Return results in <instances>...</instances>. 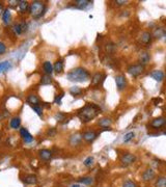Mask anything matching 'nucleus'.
Here are the masks:
<instances>
[{"label":"nucleus","mask_w":166,"mask_h":187,"mask_svg":"<svg viewBox=\"0 0 166 187\" xmlns=\"http://www.w3.org/2000/svg\"><path fill=\"white\" fill-rule=\"evenodd\" d=\"M100 112V109H99L98 106L96 105H91V104H88V105L84 106L83 108L78 111V117L81 120V122L83 123H87V122L94 120L97 115Z\"/></svg>","instance_id":"f257e3e1"},{"label":"nucleus","mask_w":166,"mask_h":187,"mask_svg":"<svg viewBox=\"0 0 166 187\" xmlns=\"http://www.w3.org/2000/svg\"><path fill=\"white\" fill-rule=\"evenodd\" d=\"M91 74L83 68H76L68 73L66 78L73 82H85L89 79Z\"/></svg>","instance_id":"f03ea898"},{"label":"nucleus","mask_w":166,"mask_h":187,"mask_svg":"<svg viewBox=\"0 0 166 187\" xmlns=\"http://www.w3.org/2000/svg\"><path fill=\"white\" fill-rule=\"evenodd\" d=\"M45 10V4L41 1H33L29 6V11H30L31 16H33L34 18H40L44 14Z\"/></svg>","instance_id":"7ed1b4c3"},{"label":"nucleus","mask_w":166,"mask_h":187,"mask_svg":"<svg viewBox=\"0 0 166 187\" xmlns=\"http://www.w3.org/2000/svg\"><path fill=\"white\" fill-rule=\"evenodd\" d=\"M127 71H128V73L130 74L131 76H133V77H137V76H139L140 74L143 73L144 67L142 66V64H132V66L129 67Z\"/></svg>","instance_id":"20e7f679"},{"label":"nucleus","mask_w":166,"mask_h":187,"mask_svg":"<svg viewBox=\"0 0 166 187\" xmlns=\"http://www.w3.org/2000/svg\"><path fill=\"white\" fill-rule=\"evenodd\" d=\"M135 159H136V157L134 155H132V154H124V155L121 156V162L123 163V165L127 166V165L132 164L135 161Z\"/></svg>","instance_id":"39448f33"},{"label":"nucleus","mask_w":166,"mask_h":187,"mask_svg":"<svg viewBox=\"0 0 166 187\" xmlns=\"http://www.w3.org/2000/svg\"><path fill=\"white\" fill-rule=\"evenodd\" d=\"M115 83H116V86L118 89V91H123L127 85V80L126 77L124 75H118L115 77Z\"/></svg>","instance_id":"423d86ee"},{"label":"nucleus","mask_w":166,"mask_h":187,"mask_svg":"<svg viewBox=\"0 0 166 187\" xmlns=\"http://www.w3.org/2000/svg\"><path fill=\"white\" fill-rule=\"evenodd\" d=\"M20 134H21V137L23 138V140H24L25 142H27V144H29V142H31L32 140H33V137H32V135L28 132L27 129L21 128L20 129Z\"/></svg>","instance_id":"0eeeda50"},{"label":"nucleus","mask_w":166,"mask_h":187,"mask_svg":"<svg viewBox=\"0 0 166 187\" xmlns=\"http://www.w3.org/2000/svg\"><path fill=\"white\" fill-rule=\"evenodd\" d=\"M149 61H151V55H149V52L146 51H142L140 52L139 54V61H140V64H146L147 62H149Z\"/></svg>","instance_id":"6e6552de"},{"label":"nucleus","mask_w":166,"mask_h":187,"mask_svg":"<svg viewBox=\"0 0 166 187\" xmlns=\"http://www.w3.org/2000/svg\"><path fill=\"white\" fill-rule=\"evenodd\" d=\"M38 155L43 160L45 161H48L51 159L52 157V152L50 151V150H47V149H44V150H41L40 152H38Z\"/></svg>","instance_id":"1a4fd4ad"},{"label":"nucleus","mask_w":166,"mask_h":187,"mask_svg":"<svg viewBox=\"0 0 166 187\" xmlns=\"http://www.w3.org/2000/svg\"><path fill=\"white\" fill-rule=\"evenodd\" d=\"M164 124H165L164 117H157V119H155V120H153V121H152L151 126L153 127V128L159 129V128H161L162 126H164Z\"/></svg>","instance_id":"9d476101"},{"label":"nucleus","mask_w":166,"mask_h":187,"mask_svg":"<svg viewBox=\"0 0 166 187\" xmlns=\"http://www.w3.org/2000/svg\"><path fill=\"white\" fill-rule=\"evenodd\" d=\"M82 138L84 140H86V142H91L97 138V133L94 132V131H88V132H85L84 134L82 135Z\"/></svg>","instance_id":"9b49d317"},{"label":"nucleus","mask_w":166,"mask_h":187,"mask_svg":"<svg viewBox=\"0 0 166 187\" xmlns=\"http://www.w3.org/2000/svg\"><path fill=\"white\" fill-rule=\"evenodd\" d=\"M154 177H155V172H154L152 168L146 170L143 173V175H142V179H143V181H151L152 179H154Z\"/></svg>","instance_id":"f8f14e48"},{"label":"nucleus","mask_w":166,"mask_h":187,"mask_svg":"<svg viewBox=\"0 0 166 187\" xmlns=\"http://www.w3.org/2000/svg\"><path fill=\"white\" fill-rule=\"evenodd\" d=\"M151 76L153 79H155L156 81H162L163 78H164V73L162 72V71H159V70H156L154 71V72L151 73Z\"/></svg>","instance_id":"ddd939ff"},{"label":"nucleus","mask_w":166,"mask_h":187,"mask_svg":"<svg viewBox=\"0 0 166 187\" xmlns=\"http://www.w3.org/2000/svg\"><path fill=\"white\" fill-rule=\"evenodd\" d=\"M140 41H141V43L144 44V45H149L152 41V34L147 31L143 32V33L141 34V36H140Z\"/></svg>","instance_id":"4468645a"},{"label":"nucleus","mask_w":166,"mask_h":187,"mask_svg":"<svg viewBox=\"0 0 166 187\" xmlns=\"http://www.w3.org/2000/svg\"><path fill=\"white\" fill-rule=\"evenodd\" d=\"M81 139H82V135L79 134V133H77V134H74V135L71 136L70 142H71V145H78L80 142H81Z\"/></svg>","instance_id":"2eb2a0df"},{"label":"nucleus","mask_w":166,"mask_h":187,"mask_svg":"<svg viewBox=\"0 0 166 187\" xmlns=\"http://www.w3.org/2000/svg\"><path fill=\"white\" fill-rule=\"evenodd\" d=\"M11 68V64L10 61H6L0 62V74L6 72V71H8Z\"/></svg>","instance_id":"dca6fc26"},{"label":"nucleus","mask_w":166,"mask_h":187,"mask_svg":"<svg viewBox=\"0 0 166 187\" xmlns=\"http://www.w3.org/2000/svg\"><path fill=\"white\" fill-rule=\"evenodd\" d=\"M102 77H103V75L101 73L94 74L93 79H91V85H93V86H96V85L100 84L101 80H102Z\"/></svg>","instance_id":"f3484780"},{"label":"nucleus","mask_w":166,"mask_h":187,"mask_svg":"<svg viewBox=\"0 0 166 187\" xmlns=\"http://www.w3.org/2000/svg\"><path fill=\"white\" fill-rule=\"evenodd\" d=\"M23 181H24V183L32 185V184H35L36 182H38V179H36V177L33 176V175H29V176L25 177L24 179H23Z\"/></svg>","instance_id":"a211bd4d"},{"label":"nucleus","mask_w":166,"mask_h":187,"mask_svg":"<svg viewBox=\"0 0 166 187\" xmlns=\"http://www.w3.org/2000/svg\"><path fill=\"white\" fill-rule=\"evenodd\" d=\"M111 123H112L111 119H108V117H103V119H101L100 121H99V125H100L101 127H104V128L109 127L110 125H111Z\"/></svg>","instance_id":"6ab92c4d"},{"label":"nucleus","mask_w":166,"mask_h":187,"mask_svg":"<svg viewBox=\"0 0 166 187\" xmlns=\"http://www.w3.org/2000/svg\"><path fill=\"white\" fill-rule=\"evenodd\" d=\"M11 11H8V10H4L3 14H2V20H3L4 24H6V25H8V23H10V21H11Z\"/></svg>","instance_id":"aec40b11"},{"label":"nucleus","mask_w":166,"mask_h":187,"mask_svg":"<svg viewBox=\"0 0 166 187\" xmlns=\"http://www.w3.org/2000/svg\"><path fill=\"white\" fill-rule=\"evenodd\" d=\"M76 3H77V6L79 8H86L87 6L91 5V2L88 0H78V1H76Z\"/></svg>","instance_id":"412c9836"},{"label":"nucleus","mask_w":166,"mask_h":187,"mask_svg":"<svg viewBox=\"0 0 166 187\" xmlns=\"http://www.w3.org/2000/svg\"><path fill=\"white\" fill-rule=\"evenodd\" d=\"M44 70H45V72L47 75H51L53 72V66H52L51 62L45 61V64H44Z\"/></svg>","instance_id":"4be33fe9"},{"label":"nucleus","mask_w":166,"mask_h":187,"mask_svg":"<svg viewBox=\"0 0 166 187\" xmlns=\"http://www.w3.org/2000/svg\"><path fill=\"white\" fill-rule=\"evenodd\" d=\"M18 6H19V10H20L21 13H25V11L28 10V8H29L28 2L24 1V0H22V1H19V4H18Z\"/></svg>","instance_id":"5701e85b"},{"label":"nucleus","mask_w":166,"mask_h":187,"mask_svg":"<svg viewBox=\"0 0 166 187\" xmlns=\"http://www.w3.org/2000/svg\"><path fill=\"white\" fill-rule=\"evenodd\" d=\"M62 70H63V64L61 61H57L53 67V71H55L56 73H61Z\"/></svg>","instance_id":"b1692460"},{"label":"nucleus","mask_w":166,"mask_h":187,"mask_svg":"<svg viewBox=\"0 0 166 187\" xmlns=\"http://www.w3.org/2000/svg\"><path fill=\"white\" fill-rule=\"evenodd\" d=\"M21 125V120L20 117H14V119H11V127L13 129H17L19 128Z\"/></svg>","instance_id":"393cba45"},{"label":"nucleus","mask_w":166,"mask_h":187,"mask_svg":"<svg viewBox=\"0 0 166 187\" xmlns=\"http://www.w3.org/2000/svg\"><path fill=\"white\" fill-rule=\"evenodd\" d=\"M52 82V78H51V75H44L43 77H42V79H41V83L42 84H44V85H48V84H50V83Z\"/></svg>","instance_id":"a878e982"},{"label":"nucleus","mask_w":166,"mask_h":187,"mask_svg":"<svg viewBox=\"0 0 166 187\" xmlns=\"http://www.w3.org/2000/svg\"><path fill=\"white\" fill-rule=\"evenodd\" d=\"M27 102L30 103V104H34V105H36V104L40 103V100H38V98L35 96V95H29L28 98H27Z\"/></svg>","instance_id":"bb28decb"},{"label":"nucleus","mask_w":166,"mask_h":187,"mask_svg":"<svg viewBox=\"0 0 166 187\" xmlns=\"http://www.w3.org/2000/svg\"><path fill=\"white\" fill-rule=\"evenodd\" d=\"M80 183L82 184H86V185H91V184H93L94 182V179L91 177H85V178H81V179L79 180Z\"/></svg>","instance_id":"cd10ccee"},{"label":"nucleus","mask_w":166,"mask_h":187,"mask_svg":"<svg viewBox=\"0 0 166 187\" xmlns=\"http://www.w3.org/2000/svg\"><path fill=\"white\" fill-rule=\"evenodd\" d=\"M13 31L15 32V34H17V36H20L21 33L23 32L22 30V26H21V24H16L13 26Z\"/></svg>","instance_id":"c85d7f7f"},{"label":"nucleus","mask_w":166,"mask_h":187,"mask_svg":"<svg viewBox=\"0 0 166 187\" xmlns=\"http://www.w3.org/2000/svg\"><path fill=\"white\" fill-rule=\"evenodd\" d=\"M156 187H166V179L164 177L159 178L156 183Z\"/></svg>","instance_id":"c756f323"},{"label":"nucleus","mask_w":166,"mask_h":187,"mask_svg":"<svg viewBox=\"0 0 166 187\" xmlns=\"http://www.w3.org/2000/svg\"><path fill=\"white\" fill-rule=\"evenodd\" d=\"M134 136H135L134 132H128L124 136V142H129L130 140H132L133 138H134Z\"/></svg>","instance_id":"7c9ffc66"},{"label":"nucleus","mask_w":166,"mask_h":187,"mask_svg":"<svg viewBox=\"0 0 166 187\" xmlns=\"http://www.w3.org/2000/svg\"><path fill=\"white\" fill-rule=\"evenodd\" d=\"M70 93L73 95V96H77V95H80L82 93V91L79 89L78 86H73L70 89Z\"/></svg>","instance_id":"2f4dec72"},{"label":"nucleus","mask_w":166,"mask_h":187,"mask_svg":"<svg viewBox=\"0 0 166 187\" xmlns=\"http://www.w3.org/2000/svg\"><path fill=\"white\" fill-rule=\"evenodd\" d=\"M94 158H93V157H87V158L86 159H85V161H84V165L85 166H91V165H93L94 164Z\"/></svg>","instance_id":"473e14b6"},{"label":"nucleus","mask_w":166,"mask_h":187,"mask_svg":"<svg viewBox=\"0 0 166 187\" xmlns=\"http://www.w3.org/2000/svg\"><path fill=\"white\" fill-rule=\"evenodd\" d=\"M114 49H115L114 44L110 43V44H107V45H106V51H107V52L111 53V52H113V51H114Z\"/></svg>","instance_id":"72a5a7b5"},{"label":"nucleus","mask_w":166,"mask_h":187,"mask_svg":"<svg viewBox=\"0 0 166 187\" xmlns=\"http://www.w3.org/2000/svg\"><path fill=\"white\" fill-rule=\"evenodd\" d=\"M123 187H137V186H136V184L133 181H131V180H128V181H126L123 184Z\"/></svg>","instance_id":"f704fd0d"},{"label":"nucleus","mask_w":166,"mask_h":187,"mask_svg":"<svg viewBox=\"0 0 166 187\" xmlns=\"http://www.w3.org/2000/svg\"><path fill=\"white\" fill-rule=\"evenodd\" d=\"M32 107V109L34 110V111L36 112L38 115H42V114H43V110H42V108L40 107V106H36V105H32L31 106Z\"/></svg>","instance_id":"c9c22d12"},{"label":"nucleus","mask_w":166,"mask_h":187,"mask_svg":"<svg viewBox=\"0 0 166 187\" xmlns=\"http://www.w3.org/2000/svg\"><path fill=\"white\" fill-rule=\"evenodd\" d=\"M5 50H6V46L4 45L2 42H0V55L3 54V53L5 52Z\"/></svg>","instance_id":"e433bc0d"},{"label":"nucleus","mask_w":166,"mask_h":187,"mask_svg":"<svg viewBox=\"0 0 166 187\" xmlns=\"http://www.w3.org/2000/svg\"><path fill=\"white\" fill-rule=\"evenodd\" d=\"M115 3H116L117 5H124V4L128 3V1H127V0H116Z\"/></svg>","instance_id":"4c0bfd02"},{"label":"nucleus","mask_w":166,"mask_h":187,"mask_svg":"<svg viewBox=\"0 0 166 187\" xmlns=\"http://www.w3.org/2000/svg\"><path fill=\"white\" fill-rule=\"evenodd\" d=\"M8 3H10L11 6H17L19 4V1H17V0H10Z\"/></svg>","instance_id":"58836bf2"},{"label":"nucleus","mask_w":166,"mask_h":187,"mask_svg":"<svg viewBox=\"0 0 166 187\" xmlns=\"http://www.w3.org/2000/svg\"><path fill=\"white\" fill-rule=\"evenodd\" d=\"M62 97H63V95H60V96H59V98H56V99H55V102L58 103V104H60V100H61Z\"/></svg>","instance_id":"ea45409f"},{"label":"nucleus","mask_w":166,"mask_h":187,"mask_svg":"<svg viewBox=\"0 0 166 187\" xmlns=\"http://www.w3.org/2000/svg\"><path fill=\"white\" fill-rule=\"evenodd\" d=\"M72 187H81V186H79V185H73Z\"/></svg>","instance_id":"a19ab883"},{"label":"nucleus","mask_w":166,"mask_h":187,"mask_svg":"<svg viewBox=\"0 0 166 187\" xmlns=\"http://www.w3.org/2000/svg\"><path fill=\"white\" fill-rule=\"evenodd\" d=\"M1 10H2V6L0 5V13H1Z\"/></svg>","instance_id":"79ce46f5"}]
</instances>
